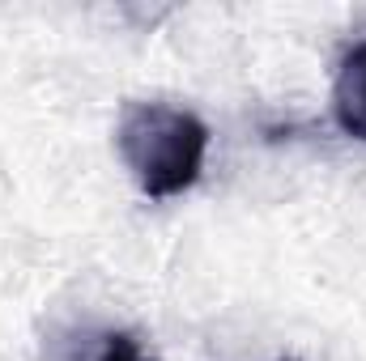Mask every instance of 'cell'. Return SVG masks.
Wrapping results in <instances>:
<instances>
[{"mask_svg":"<svg viewBox=\"0 0 366 361\" xmlns=\"http://www.w3.org/2000/svg\"><path fill=\"white\" fill-rule=\"evenodd\" d=\"M115 149L149 200H171L200 179L209 158V128L187 106L128 102L115 128Z\"/></svg>","mask_w":366,"mask_h":361,"instance_id":"6da1fadb","label":"cell"},{"mask_svg":"<svg viewBox=\"0 0 366 361\" xmlns=\"http://www.w3.org/2000/svg\"><path fill=\"white\" fill-rule=\"evenodd\" d=\"M332 119L345 136L366 141V39H358L337 68L332 81Z\"/></svg>","mask_w":366,"mask_h":361,"instance_id":"7a4b0ae2","label":"cell"},{"mask_svg":"<svg viewBox=\"0 0 366 361\" xmlns=\"http://www.w3.org/2000/svg\"><path fill=\"white\" fill-rule=\"evenodd\" d=\"M73 361H154V357L141 349V340H137L132 332H115V327H107V332L81 336V345H77Z\"/></svg>","mask_w":366,"mask_h":361,"instance_id":"3957f363","label":"cell"}]
</instances>
